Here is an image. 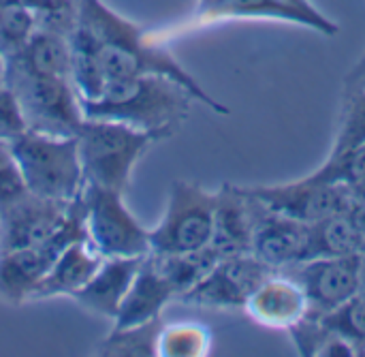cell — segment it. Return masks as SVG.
<instances>
[{
    "label": "cell",
    "instance_id": "obj_25",
    "mask_svg": "<svg viewBox=\"0 0 365 357\" xmlns=\"http://www.w3.org/2000/svg\"><path fill=\"white\" fill-rule=\"evenodd\" d=\"M365 144V88H344L338 131L329 154H340Z\"/></svg>",
    "mask_w": 365,
    "mask_h": 357
},
{
    "label": "cell",
    "instance_id": "obj_19",
    "mask_svg": "<svg viewBox=\"0 0 365 357\" xmlns=\"http://www.w3.org/2000/svg\"><path fill=\"white\" fill-rule=\"evenodd\" d=\"M103 257L96 253V248L88 242V238H81L73 244H68L51 263L43 281L38 283L36 291L32 293L30 302L38 300H51V298H73L96 272Z\"/></svg>",
    "mask_w": 365,
    "mask_h": 357
},
{
    "label": "cell",
    "instance_id": "obj_3",
    "mask_svg": "<svg viewBox=\"0 0 365 357\" xmlns=\"http://www.w3.org/2000/svg\"><path fill=\"white\" fill-rule=\"evenodd\" d=\"M77 148L86 176V184L126 193L135 165L148 150L171 137L143 131L118 120L83 118L77 131Z\"/></svg>",
    "mask_w": 365,
    "mask_h": 357
},
{
    "label": "cell",
    "instance_id": "obj_20",
    "mask_svg": "<svg viewBox=\"0 0 365 357\" xmlns=\"http://www.w3.org/2000/svg\"><path fill=\"white\" fill-rule=\"evenodd\" d=\"M6 66L34 75L71 77L73 71L71 36H64L53 30L36 28L19 49L6 58Z\"/></svg>",
    "mask_w": 365,
    "mask_h": 357
},
{
    "label": "cell",
    "instance_id": "obj_24",
    "mask_svg": "<svg viewBox=\"0 0 365 357\" xmlns=\"http://www.w3.org/2000/svg\"><path fill=\"white\" fill-rule=\"evenodd\" d=\"M163 321H150L135 328L113 330L101 341L96 356L105 357H152L156 356V338Z\"/></svg>",
    "mask_w": 365,
    "mask_h": 357
},
{
    "label": "cell",
    "instance_id": "obj_22",
    "mask_svg": "<svg viewBox=\"0 0 365 357\" xmlns=\"http://www.w3.org/2000/svg\"><path fill=\"white\" fill-rule=\"evenodd\" d=\"M150 255L156 268L163 272V276L173 285L178 298L186 293L190 287H195L220 261V255L212 246L184 255H154V253Z\"/></svg>",
    "mask_w": 365,
    "mask_h": 357
},
{
    "label": "cell",
    "instance_id": "obj_2",
    "mask_svg": "<svg viewBox=\"0 0 365 357\" xmlns=\"http://www.w3.org/2000/svg\"><path fill=\"white\" fill-rule=\"evenodd\" d=\"M195 96L165 75H133L109 79L101 90L81 101L86 118L118 120L143 131L173 137L188 120Z\"/></svg>",
    "mask_w": 365,
    "mask_h": 357
},
{
    "label": "cell",
    "instance_id": "obj_29",
    "mask_svg": "<svg viewBox=\"0 0 365 357\" xmlns=\"http://www.w3.org/2000/svg\"><path fill=\"white\" fill-rule=\"evenodd\" d=\"M26 193L30 191L26 188L11 141H0V212L21 199Z\"/></svg>",
    "mask_w": 365,
    "mask_h": 357
},
{
    "label": "cell",
    "instance_id": "obj_34",
    "mask_svg": "<svg viewBox=\"0 0 365 357\" xmlns=\"http://www.w3.org/2000/svg\"><path fill=\"white\" fill-rule=\"evenodd\" d=\"M287 2H293V4H299V6H317L312 0H287Z\"/></svg>",
    "mask_w": 365,
    "mask_h": 357
},
{
    "label": "cell",
    "instance_id": "obj_26",
    "mask_svg": "<svg viewBox=\"0 0 365 357\" xmlns=\"http://www.w3.org/2000/svg\"><path fill=\"white\" fill-rule=\"evenodd\" d=\"M36 30V19L26 0H0V51L13 56Z\"/></svg>",
    "mask_w": 365,
    "mask_h": 357
},
{
    "label": "cell",
    "instance_id": "obj_12",
    "mask_svg": "<svg viewBox=\"0 0 365 357\" xmlns=\"http://www.w3.org/2000/svg\"><path fill=\"white\" fill-rule=\"evenodd\" d=\"M220 19H272L317 30L325 36L340 32L336 19L319 6H299L287 0H197V21L212 24Z\"/></svg>",
    "mask_w": 365,
    "mask_h": 357
},
{
    "label": "cell",
    "instance_id": "obj_32",
    "mask_svg": "<svg viewBox=\"0 0 365 357\" xmlns=\"http://www.w3.org/2000/svg\"><path fill=\"white\" fill-rule=\"evenodd\" d=\"M6 81V58H4V54L0 51V86Z\"/></svg>",
    "mask_w": 365,
    "mask_h": 357
},
{
    "label": "cell",
    "instance_id": "obj_10",
    "mask_svg": "<svg viewBox=\"0 0 365 357\" xmlns=\"http://www.w3.org/2000/svg\"><path fill=\"white\" fill-rule=\"evenodd\" d=\"M269 274H274V270L261 263L252 253L222 257L195 287L182 293L178 302L212 311H244L246 300Z\"/></svg>",
    "mask_w": 365,
    "mask_h": 357
},
{
    "label": "cell",
    "instance_id": "obj_7",
    "mask_svg": "<svg viewBox=\"0 0 365 357\" xmlns=\"http://www.w3.org/2000/svg\"><path fill=\"white\" fill-rule=\"evenodd\" d=\"M4 84L17 96L30 131L64 137L77 135L86 116L71 77L34 75L6 66Z\"/></svg>",
    "mask_w": 365,
    "mask_h": 357
},
{
    "label": "cell",
    "instance_id": "obj_15",
    "mask_svg": "<svg viewBox=\"0 0 365 357\" xmlns=\"http://www.w3.org/2000/svg\"><path fill=\"white\" fill-rule=\"evenodd\" d=\"M310 225L265 208L250 253L274 272H284L308 259Z\"/></svg>",
    "mask_w": 365,
    "mask_h": 357
},
{
    "label": "cell",
    "instance_id": "obj_4",
    "mask_svg": "<svg viewBox=\"0 0 365 357\" xmlns=\"http://www.w3.org/2000/svg\"><path fill=\"white\" fill-rule=\"evenodd\" d=\"M26 188L43 199L75 201L86 188L77 137L24 131L11 139Z\"/></svg>",
    "mask_w": 365,
    "mask_h": 357
},
{
    "label": "cell",
    "instance_id": "obj_16",
    "mask_svg": "<svg viewBox=\"0 0 365 357\" xmlns=\"http://www.w3.org/2000/svg\"><path fill=\"white\" fill-rule=\"evenodd\" d=\"M66 246L68 244L64 242H51L43 246L0 251V302L9 306L30 302L38 283Z\"/></svg>",
    "mask_w": 365,
    "mask_h": 357
},
{
    "label": "cell",
    "instance_id": "obj_1",
    "mask_svg": "<svg viewBox=\"0 0 365 357\" xmlns=\"http://www.w3.org/2000/svg\"><path fill=\"white\" fill-rule=\"evenodd\" d=\"M77 26L71 34V81L79 101L94 96L109 79L165 75L182 84L197 103L214 114L229 116V107L216 101L175 56L141 26L113 11L103 0H77Z\"/></svg>",
    "mask_w": 365,
    "mask_h": 357
},
{
    "label": "cell",
    "instance_id": "obj_6",
    "mask_svg": "<svg viewBox=\"0 0 365 357\" xmlns=\"http://www.w3.org/2000/svg\"><path fill=\"white\" fill-rule=\"evenodd\" d=\"M214 210L216 191L190 180H175L158 225L150 229V253L184 255L207 248L214 236Z\"/></svg>",
    "mask_w": 365,
    "mask_h": 357
},
{
    "label": "cell",
    "instance_id": "obj_5",
    "mask_svg": "<svg viewBox=\"0 0 365 357\" xmlns=\"http://www.w3.org/2000/svg\"><path fill=\"white\" fill-rule=\"evenodd\" d=\"M81 238H86L81 197L64 203L26 193L0 212V251L71 244Z\"/></svg>",
    "mask_w": 365,
    "mask_h": 357
},
{
    "label": "cell",
    "instance_id": "obj_13",
    "mask_svg": "<svg viewBox=\"0 0 365 357\" xmlns=\"http://www.w3.org/2000/svg\"><path fill=\"white\" fill-rule=\"evenodd\" d=\"M263 212L265 206L252 195L248 186L222 184L216 191L214 236L210 246L220 255V259L250 253L252 238Z\"/></svg>",
    "mask_w": 365,
    "mask_h": 357
},
{
    "label": "cell",
    "instance_id": "obj_31",
    "mask_svg": "<svg viewBox=\"0 0 365 357\" xmlns=\"http://www.w3.org/2000/svg\"><path fill=\"white\" fill-rule=\"evenodd\" d=\"M344 88H365V54L349 71V75L344 79Z\"/></svg>",
    "mask_w": 365,
    "mask_h": 357
},
{
    "label": "cell",
    "instance_id": "obj_8",
    "mask_svg": "<svg viewBox=\"0 0 365 357\" xmlns=\"http://www.w3.org/2000/svg\"><path fill=\"white\" fill-rule=\"evenodd\" d=\"M81 206L86 238L103 259L145 257L150 253V229L126 208L122 193L86 184Z\"/></svg>",
    "mask_w": 365,
    "mask_h": 357
},
{
    "label": "cell",
    "instance_id": "obj_27",
    "mask_svg": "<svg viewBox=\"0 0 365 357\" xmlns=\"http://www.w3.org/2000/svg\"><path fill=\"white\" fill-rule=\"evenodd\" d=\"M312 176L325 182L344 184L353 191L355 197H359L365 188V144L340 154H329L327 161L317 171H312Z\"/></svg>",
    "mask_w": 365,
    "mask_h": 357
},
{
    "label": "cell",
    "instance_id": "obj_9",
    "mask_svg": "<svg viewBox=\"0 0 365 357\" xmlns=\"http://www.w3.org/2000/svg\"><path fill=\"white\" fill-rule=\"evenodd\" d=\"M252 195L272 212L284 214L302 223H319L336 214L355 212L359 206L353 191L338 182H325L312 174L282 184L248 186Z\"/></svg>",
    "mask_w": 365,
    "mask_h": 357
},
{
    "label": "cell",
    "instance_id": "obj_17",
    "mask_svg": "<svg viewBox=\"0 0 365 357\" xmlns=\"http://www.w3.org/2000/svg\"><path fill=\"white\" fill-rule=\"evenodd\" d=\"M173 300H178L173 285L163 276L152 255L148 253L133 278L126 298L120 304V311L113 319V330L135 328L156 321L160 319L167 304H171Z\"/></svg>",
    "mask_w": 365,
    "mask_h": 357
},
{
    "label": "cell",
    "instance_id": "obj_11",
    "mask_svg": "<svg viewBox=\"0 0 365 357\" xmlns=\"http://www.w3.org/2000/svg\"><path fill=\"white\" fill-rule=\"evenodd\" d=\"M284 272L293 274L304 287L310 317L329 315L361 291V253L349 257L306 259Z\"/></svg>",
    "mask_w": 365,
    "mask_h": 357
},
{
    "label": "cell",
    "instance_id": "obj_28",
    "mask_svg": "<svg viewBox=\"0 0 365 357\" xmlns=\"http://www.w3.org/2000/svg\"><path fill=\"white\" fill-rule=\"evenodd\" d=\"M321 326L349 341L359 356H365V296H355L329 315L317 317Z\"/></svg>",
    "mask_w": 365,
    "mask_h": 357
},
{
    "label": "cell",
    "instance_id": "obj_14",
    "mask_svg": "<svg viewBox=\"0 0 365 357\" xmlns=\"http://www.w3.org/2000/svg\"><path fill=\"white\" fill-rule=\"evenodd\" d=\"M242 313L261 328L289 334L310 315V304L304 287L293 274L274 272L252 291Z\"/></svg>",
    "mask_w": 365,
    "mask_h": 357
},
{
    "label": "cell",
    "instance_id": "obj_30",
    "mask_svg": "<svg viewBox=\"0 0 365 357\" xmlns=\"http://www.w3.org/2000/svg\"><path fill=\"white\" fill-rule=\"evenodd\" d=\"M24 131H28V126L21 107L17 103V96L6 84H2L0 86V141H11Z\"/></svg>",
    "mask_w": 365,
    "mask_h": 357
},
{
    "label": "cell",
    "instance_id": "obj_23",
    "mask_svg": "<svg viewBox=\"0 0 365 357\" xmlns=\"http://www.w3.org/2000/svg\"><path fill=\"white\" fill-rule=\"evenodd\" d=\"M212 353L210 328L192 321L160 326L156 338V356L160 357H205Z\"/></svg>",
    "mask_w": 365,
    "mask_h": 357
},
{
    "label": "cell",
    "instance_id": "obj_33",
    "mask_svg": "<svg viewBox=\"0 0 365 357\" xmlns=\"http://www.w3.org/2000/svg\"><path fill=\"white\" fill-rule=\"evenodd\" d=\"M361 296H365V244H364V251H361V291H359Z\"/></svg>",
    "mask_w": 365,
    "mask_h": 357
},
{
    "label": "cell",
    "instance_id": "obj_21",
    "mask_svg": "<svg viewBox=\"0 0 365 357\" xmlns=\"http://www.w3.org/2000/svg\"><path fill=\"white\" fill-rule=\"evenodd\" d=\"M365 231L355 212L336 214L310 225L308 259L321 257H349L364 251Z\"/></svg>",
    "mask_w": 365,
    "mask_h": 357
},
{
    "label": "cell",
    "instance_id": "obj_18",
    "mask_svg": "<svg viewBox=\"0 0 365 357\" xmlns=\"http://www.w3.org/2000/svg\"><path fill=\"white\" fill-rule=\"evenodd\" d=\"M143 257H107L101 261L92 278L71 298L86 313L103 319H115Z\"/></svg>",
    "mask_w": 365,
    "mask_h": 357
}]
</instances>
